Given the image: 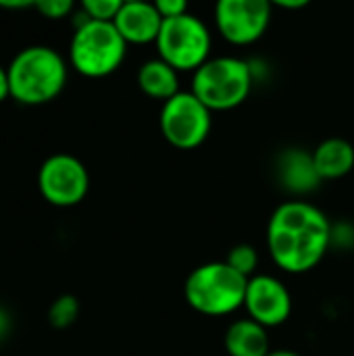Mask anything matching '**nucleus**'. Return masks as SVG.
<instances>
[{"label":"nucleus","instance_id":"nucleus-1","mask_svg":"<svg viewBox=\"0 0 354 356\" xmlns=\"http://www.w3.org/2000/svg\"><path fill=\"white\" fill-rule=\"evenodd\" d=\"M334 229L321 209L305 200H288L269 217L267 246L273 263L286 273H307L315 269L330 244Z\"/></svg>","mask_w":354,"mask_h":356},{"label":"nucleus","instance_id":"nucleus-2","mask_svg":"<svg viewBox=\"0 0 354 356\" xmlns=\"http://www.w3.org/2000/svg\"><path fill=\"white\" fill-rule=\"evenodd\" d=\"M10 98L25 106L54 100L67 86L69 67L58 50L44 44L21 48L6 65Z\"/></svg>","mask_w":354,"mask_h":356},{"label":"nucleus","instance_id":"nucleus-3","mask_svg":"<svg viewBox=\"0 0 354 356\" xmlns=\"http://www.w3.org/2000/svg\"><path fill=\"white\" fill-rule=\"evenodd\" d=\"M79 21L69 42V63L83 77H106L115 73L127 54V42L115 23L90 21L79 10Z\"/></svg>","mask_w":354,"mask_h":356},{"label":"nucleus","instance_id":"nucleus-4","mask_svg":"<svg viewBox=\"0 0 354 356\" xmlns=\"http://www.w3.org/2000/svg\"><path fill=\"white\" fill-rule=\"evenodd\" d=\"M246 286L248 277L240 275L225 261H213L188 275L184 294L194 311L207 317H223L244 309Z\"/></svg>","mask_w":354,"mask_h":356},{"label":"nucleus","instance_id":"nucleus-5","mask_svg":"<svg viewBox=\"0 0 354 356\" xmlns=\"http://www.w3.org/2000/svg\"><path fill=\"white\" fill-rule=\"evenodd\" d=\"M252 67L238 56L209 58L192 77V94L213 113L240 106L252 90Z\"/></svg>","mask_w":354,"mask_h":356},{"label":"nucleus","instance_id":"nucleus-6","mask_svg":"<svg viewBox=\"0 0 354 356\" xmlns=\"http://www.w3.org/2000/svg\"><path fill=\"white\" fill-rule=\"evenodd\" d=\"M154 44L159 58L175 71L194 73L211 58L213 40L204 21L192 13H186L182 17L163 19V27Z\"/></svg>","mask_w":354,"mask_h":356},{"label":"nucleus","instance_id":"nucleus-7","mask_svg":"<svg viewBox=\"0 0 354 356\" xmlns=\"http://www.w3.org/2000/svg\"><path fill=\"white\" fill-rule=\"evenodd\" d=\"M159 125L163 138L171 146L179 150H192L209 138L213 127V111L207 108L192 94V90L179 92L163 102Z\"/></svg>","mask_w":354,"mask_h":356},{"label":"nucleus","instance_id":"nucleus-8","mask_svg":"<svg viewBox=\"0 0 354 356\" xmlns=\"http://www.w3.org/2000/svg\"><path fill=\"white\" fill-rule=\"evenodd\" d=\"M38 190L42 198L58 209L79 204L90 190V173L86 165L67 152L50 154L38 169Z\"/></svg>","mask_w":354,"mask_h":356},{"label":"nucleus","instance_id":"nucleus-9","mask_svg":"<svg viewBox=\"0 0 354 356\" xmlns=\"http://www.w3.org/2000/svg\"><path fill=\"white\" fill-rule=\"evenodd\" d=\"M273 4L267 0H221L215 6L219 33L234 46L255 44L269 29Z\"/></svg>","mask_w":354,"mask_h":356},{"label":"nucleus","instance_id":"nucleus-10","mask_svg":"<svg viewBox=\"0 0 354 356\" xmlns=\"http://www.w3.org/2000/svg\"><path fill=\"white\" fill-rule=\"evenodd\" d=\"M244 309L259 325L267 330L277 327L292 315V296L282 280L267 273H257L248 280Z\"/></svg>","mask_w":354,"mask_h":356},{"label":"nucleus","instance_id":"nucleus-11","mask_svg":"<svg viewBox=\"0 0 354 356\" xmlns=\"http://www.w3.org/2000/svg\"><path fill=\"white\" fill-rule=\"evenodd\" d=\"M115 27L121 33V38L129 44H150L156 42L163 17L156 10L154 2L144 0H127L123 2L119 15L115 17Z\"/></svg>","mask_w":354,"mask_h":356},{"label":"nucleus","instance_id":"nucleus-12","mask_svg":"<svg viewBox=\"0 0 354 356\" xmlns=\"http://www.w3.org/2000/svg\"><path fill=\"white\" fill-rule=\"evenodd\" d=\"M319 179H340L354 167V146L344 138H328L311 152Z\"/></svg>","mask_w":354,"mask_h":356},{"label":"nucleus","instance_id":"nucleus-13","mask_svg":"<svg viewBox=\"0 0 354 356\" xmlns=\"http://www.w3.org/2000/svg\"><path fill=\"white\" fill-rule=\"evenodd\" d=\"M225 350L230 356H267L271 353L267 327L250 317L236 319L225 332Z\"/></svg>","mask_w":354,"mask_h":356},{"label":"nucleus","instance_id":"nucleus-14","mask_svg":"<svg viewBox=\"0 0 354 356\" xmlns=\"http://www.w3.org/2000/svg\"><path fill=\"white\" fill-rule=\"evenodd\" d=\"M177 73L179 71H175L171 65H167L163 58L156 56L142 63V67L138 69V86L148 98L167 102L169 98L182 92Z\"/></svg>","mask_w":354,"mask_h":356},{"label":"nucleus","instance_id":"nucleus-15","mask_svg":"<svg viewBox=\"0 0 354 356\" xmlns=\"http://www.w3.org/2000/svg\"><path fill=\"white\" fill-rule=\"evenodd\" d=\"M280 177L284 186L292 192H311L321 179L315 173L311 154H305L300 150H288L280 159Z\"/></svg>","mask_w":354,"mask_h":356},{"label":"nucleus","instance_id":"nucleus-16","mask_svg":"<svg viewBox=\"0 0 354 356\" xmlns=\"http://www.w3.org/2000/svg\"><path fill=\"white\" fill-rule=\"evenodd\" d=\"M79 317V300L73 294H61L48 309V323L54 330L71 327Z\"/></svg>","mask_w":354,"mask_h":356},{"label":"nucleus","instance_id":"nucleus-17","mask_svg":"<svg viewBox=\"0 0 354 356\" xmlns=\"http://www.w3.org/2000/svg\"><path fill=\"white\" fill-rule=\"evenodd\" d=\"M225 263H227L232 269H236L240 275H244V277L250 280V277L257 275L259 252H257V248L250 246V244H236V246L227 252Z\"/></svg>","mask_w":354,"mask_h":356},{"label":"nucleus","instance_id":"nucleus-18","mask_svg":"<svg viewBox=\"0 0 354 356\" xmlns=\"http://www.w3.org/2000/svg\"><path fill=\"white\" fill-rule=\"evenodd\" d=\"M123 6V0H83L79 4V10L90 19V21H102V23H113L115 17L119 15Z\"/></svg>","mask_w":354,"mask_h":356},{"label":"nucleus","instance_id":"nucleus-19","mask_svg":"<svg viewBox=\"0 0 354 356\" xmlns=\"http://www.w3.org/2000/svg\"><path fill=\"white\" fill-rule=\"evenodd\" d=\"M33 8L40 15H44L46 19L58 21V19L69 17L75 10V4L71 0H35L33 2Z\"/></svg>","mask_w":354,"mask_h":356},{"label":"nucleus","instance_id":"nucleus-20","mask_svg":"<svg viewBox=\"0 0 354 356\" xmlns=\"http://www.w3.org/2000/svg\"><path fill=\"white\" fill-rule=\"evenodd\" d=\"M154 6L163 19H173V17H182L188 13L186 0H159V2H154Z\"/></svg>","mask_w":354,"mask_h":356},{"label":"nucleus","instance_id":"nucleus-21","mask_svg":"<svg viewBox=\"0 0 354 356\" xmlns=\"http://www.w3.org/2000/svg\"><path fill=\"white\" fill-rule=\"evenodd\" d=\"M10 96V88H8V71L4 65H0V102H4Z\"/></svg>","mask_w":354,"mask_h":356},{"label":"nucleus","instance_id":"nucleus-22","mask_svg":"<svg viewBox=\"0 0 354 356\" xmlns=\"http://www.w3.org/2000/svg\"><path fill=\"white\" fill-rule=\"evenodd\" d=\"M33 6V2H27V0H0V8H6V10H17V8H29Z\"/></svg>","mask_w":354,"mask_h":356},{"label":"nucleus","instance_id":"nucleus-23","mask_svg":"<svg viewBox=\"0 0 354 356\" xmlns=\"http://www.w3.org/2000/svg\"><path fill=\"white\" fill-rule=\"evenodd\" d=\"M273 4L282 6V8H305L309 2L307 0H275Z\"/></svg>","mask_w":354,"mask_h":356},{"label":"nucleus","instance_id":"nucleus-24","mask_svg":"<svg viewBox=\"0 0 354 356\" xmlns=\"http://www.w3.org/2000/svg\"><path fill=\"white\" fill-rule=\"evenodd\" d=\"M6 330H8V317H6V313L0 311V338L6 334Z\"/></svg>","mask_w":354,"mask_h":356},{"label":"nucleus","instance_id":"nucleus-25","mask_svg":"<svg viewBox=\"0 0 354 356\" xmlns=\"http://www.w3.org/2000/svg\"><path fill=\"white\" fill-rule=\"evenodd\" d=\"M267 356H300L298 353H294V350H286V348H282V350H271Z\"/></svg>","mask_w":354,"mask_h":356}]
</instances>
